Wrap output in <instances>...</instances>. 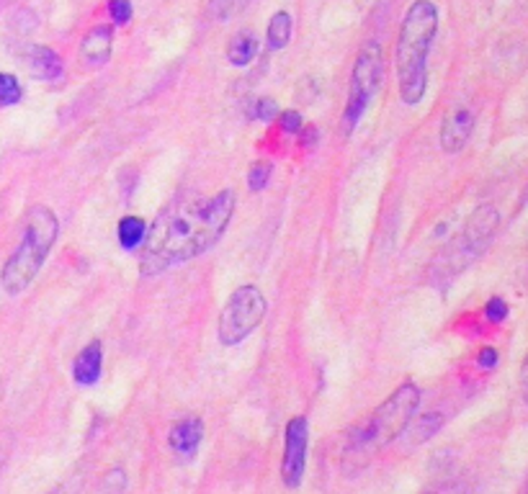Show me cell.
<instances>
[{
    "label": "cell",
    "instance_id": "1",
    "mask_svg": "<svg viewBox=\"0 0 528 494\" xmlns=\"http://www.w3.org/2000/svg\"><path fill=\"white\" fill-rule=\"evenodd\" d=\"M235 191L225 188L219 194L181 196L170 201L157 214L155 225L147 227V237L142 242L139 270L142 276H157L176 263L194 260L211 250L225 237L229 219L235 214Z\"/></svg>",
    "mask_w": 528,
    "mask_h": 494
},
{
    "label": "cell",
    "instance_id": "2",
    "mask_svg": "<svg viewBox=\"0 0 528 494\" xmlns=\"http://www.w3.org/2000/svg\"><path fill=\"white\" fill-rule=\"evenodd\" d=\"M438 11L431 0H415L402 18L394 67L400 83V98L405 106H418L428 90V55L436 39Z\"/></svg>",
    "mask_w": 528,
    "mask_h": 494
},
{
    "label": "cell",
    "instance_id": "3",
    "mask_svg": "<svg viewBox=\"0 0 528 494\" xmlns=\"http://www.w3.org/2000/svg\"><path fill=\"white\" fill-rule=\"evenodd\" d=\"M418 405H421V389L412 381H408V384L397 387L392 391V397L387 402H381L374 409V415L366 419L359 430L350 433L346 459L348 461L359 459L356 471L366 464V459L371 453H377L381 446L392 443V440H397L400 435L408 430V425L415 418V412H418Z\"/></svg>",
    "mask_w": 528,
    "mask_h": 494
},
{
    "label": "cell",
    "instance_id": "4",
    "mask_svg": "<svg viewBox=\"0 0 528 494\" xmlns=\"http://www.w3.org/2000/svg\"><path fill=\"white\" fill-rule=\"evenodd\" d=\"M60 237V219L49 207H34L26 217L24 237L0 270V286L8 294H21L45 266L52 245Z\"/></svg>",
    "mask_w": 528,
    "mask_h": 494
},
{
    "label": "cell",
    "instance_id": "5",
    "mask_svg": "<svg viewBox=\"0 0 528 494\" xmlns=\"http://www.w3.org/2000/svg\"><path fill=\"white\" fill-rule=\"evenodd\" d=\"M500 227V214L495 207L484 204L469 217V222L462 229V235L446 245V250L438 255L433 263V273L436 278H453L456 273L467 268L472 260H477L484 253V247L492 242L495 232Z\"/></svg>",
    "mask_w": 528,
    "mask_h": 494
},
{
    "label": "cell",
    "instance_id": "6",
    "mask_svg": "<svg viewBox=\"0 0 528 494\" xmlns=\"http://www.w3.org/2000/svg\"><path fill=\"white\" fill-rule=\"evenodd\" d=\"M266 312H269V299L258 286L248 284L235 288V294L227 299L225 309L219 315V329H217L219 343L229 348L248 340L263 322Z\"/></svg>",
    "mask_w": 528,
    "mask_h": 494
},
{
    "label": "cell",
    "instance_id": "7",
    "mask_svg": "<svg viewBox=\"0 0 528 494\" xmlns=\"http://www.w3.org/2000/svg\"><path fill=\"white\" fill-rule=\"evenodd\" d=\"M381 46L379 42H366L356 57V65H353V73H350V90H348V104L346 111H343V132L350 135L356 129V124L361 121V116L366 114V108L371 104L374 93L379 90V83H381Z\"/></svg>",
    "mask_w": 528,
    "mask_h": 494
},
{
    "label": "cell",
    "instance_id": "8",
    "mask_svg": "<svg viewBox=\"0 0 528 494\" xmlns=\"http://www.w3.org/2000/svg\"><path fill=\"white\" fill-rule=\"evenodd\" d=\"M307 449H310V422L307 418H291L287 422L284 459H281V479L289 489H297L307 469Z\"/></svg>",
    "mask_w": 528,
    "mask_h": 494
},
{
    "label": "cell",
    "instance_id": "9",
    "mask_svg": "<svg viewBox=\"0 0 528 494\" xmlns=\"http://www.w3.org/2000/svg\"><path fill=\"white\" fill-rule=\"evenodd\" d=\"M474 132V114L469 108H453L441 124V147L443 152H462Z\"/></svg>",
    "mask_w": 528,
    "mask_h": 494
},
{
    "label": "cell",
    "instance_id": "10",
    "mask_svg": "<svg viewBox=\"0 0 528 494\" xmlns=\"http://www.w3.org/2000/svg\"><path fill=\"white\" fill-rule=\"evenodd\" d=\"M204 440V422L198 418H183L168 433V446L183 459H191Z\"/></svg>",
    "mask_w": 528,
    "mask_h": 494
},
{
    "label": "cell",
    "instance_id": "11",
    "mask_svg": "<svg viewBox=\"0 0 528 494\" xmlns=\"http://www.w3.org/2000/svg\"><path fill=\"white\" fill-rule=\"evenodd\" d=\"M101 371H104V345L101 340H91L73 360V378L80 387H93L98 384Z\"/></svg>",
    "mask_w": 528,
    "mask_h": 494
},
{
    "label": "cell",
    "instance_id": "12",
    "mask_svg": "<svg viewBox=\"0 0 528 494\" xmlns=\"http://www.w3.org/2000/svg\"><path fill=\"white\" fill-rule=\"evenodd\" d=\"M24 65L31 76L39 80H60L62 77V60L55 49L45 45H29L24 49Z\"/></svg>",
    "mask_w": 528,
    "mask_h": 494
},
{
    "label": "cell",
    "instance_id": "13",
    "mask_svg": "<svg viewBox=\"0 0 528 494\" xmlns=\"http://www.w3.org/2000/svg\"><path fill=\"white\" fill-rule=\"evenodd\" d=\"M111 49H114V31H111V26H106V24L93 26L83 36V42H80V55L93 67H104L106 62L111 60Z\"/></svg>",
    "mask_w": 528,
    "mask_h": 494
},
{
    "label": "cell",
    "instance_id": "14",
    "mask_svg": "<svg viewBox=\"0 0 528 494\" xmlns=\"http://www.w3.org/2000/svg\"><path fill=\"white\" fill-rule=\"evenodd\" d=\"M258 55V36L253 31H240L232 36V42L227 46V60L235 67H245L256 60Z\"/></svg>",
    "mask_w": 528,
    "mask_h": 494
},
{
    "label": "cell",
    "instance_id": "15",
    "mask_svg": "<svg viewBox=\"0 0 528 494\" xmlns=\"http://www.w3.org/2000/svg\"><path fill=\"white\" fill-rule=\"evenodd\" d=\"M117 237H119V245L124 250H137V247H142V242L147 237V225H145V219H142V217H135V214L121 217L119 227H117Z\"/></svg>",
    "mask_w": 528,
    "mask_h": 494
},
{
    "label": "cell",
    "instance_id": "16",
    "mask_svg": "<svg viewBox=\"0 0 528 494\" xmlns=\"http://www.w3.org/2000/svg\"><path fill=\"white\" fill-rule=\"evenodd\" d=\"M266 39L271 49H284L291 39V15L287 11H279L271 15L269 29H266Z\"/></svg>",
    "mask_w": 528,
    "mask_h": 494
},
{
    "label": "cell",
    "instance_id": "17",
    "mask_svg": "<svg viewBox=\"0 0 528 494\" xmlns=\"http://www.w3.org/2000/svg\"><path fill=\"white\" fill-rule=\"evenodd\" d=\"M438 428H441V418H438V415H428V418L418 419L412 428L408 425V430H405V433H410V443H412V446H418V443H422V440L433 438Z\"/></svg>",
    "mask_w": 528,
    "mask_h": 494
},
{
    "label": "cell",
    "instance_id": "18",
    "mask_svg": "<svg viewBox=\"0 0 528 494\" xmlns=\"http://www.w3.org/2000/svg\"><path fill=\"white\" fill-rule=\"evenodd\" d=\"M21 98H24L21 83L14 76H8V73H0V108L21 104Z\"/></svg>",
    "mask_w": 528,
    "mask_h": 494
},
{
    "label": "cell",
    "instance_id": "19",
    "mask_svg": "<svg viewBox=\"0 0 528 494\" xmlns=\"http://www.w3.org/2000/svg\"><path fill=\"white\" fill-rule=\"evenodd\" d=\"M273 176V165L269 160H258V163L250 165V173H248V186H250V191L258 194V191H263L269 183H271Z\"/></svg>",
    "mask_w": 528,
    "mask_h": 494
},
{
    "label": "cell",
    "instance_id": "20",
    "mask_svg": "<svg viewBox=\"0 0 528 494\" xmlns=\"http://www.w3.org/2000/svg\"><path fill=\"white\" fill-rule=\"evenodd\" d=\"M248 3H250V0H211L209 14L211 18H217V21H227V18L240 14Z\"/></svg>",
    "mask_w": 528,
    "mask_h": 494
},
{
    "label": "cell",
    "instance_id": "21",
    "mask_svg": "<svg viewBox=\"0 0 528 494\" xmlns=\"http://www.w3.org/2000/svg\"><path fill=\"white\" fill-rule=\"evenodd\" d=\"M101 489H104V494H124V489H127V474H124V469L106 471L104 479H101Z\"/></svg>",
    "mask_w": 528,
    "mask_h": 494
},
{
    "label": "cell",
    "instance_id": "22",
    "mask_svg": "<svg viewBox=\"0 0 528 494\" xmlns=\"http://www.w3.org/2000/svg\"><path fill=\"white\" fill-rule=\"evenodd\" d=\"M132 3L129 0H108V15L117 26H127L132 21Z\"/></svg>",
    "mask_w": 528,
    "mask_h": 494
},
{
    "label": "cell",
    "instance_id": "23",
    "mask_svg": "<svg viewBox=\"0 0 528 494\" xmlns=\"http://www.w3.org/2000/svg\"><path fill=\"white\" fill-rule=\"evenodd\" d=\"M279 126L287 132V135H300L304 126V119L300 111H294V108H289V111H281L279 114Z\"/></svg>",
    "mask_w": 528,
    "mask_h": 494
},
{
    "label": "cell",
    "instance_id": "24",
    "mask_svg": "<svg viewBox=\"0 0 528 494\" xmlns=\"http://www.w3.org/2000/svg\"><path fill=\"white\" fill-rule=\"evenodd\" d=\"M279 114H281V111H279V106H276L273 98H258L256 101V111H253V116L263 121V124L279 119Z\"/></svg>",
    "mask_w": 528,
    "mask_h": 494
},
{
    "label": "cell",
    "instance_id": "25",
    "mask_svg": "<svg viewBox=\"0 0 528 494\" xmlns=\"http://www.w3.org/2000/svg\"><path fill=\"white\" fill-rule=\"evenodd\" d=\"M484 317L492 322V325H500L505 317H508V304L505 299H500V297H492V299L484 304Z\"/></svg>",
    "mask_w": 528,
    "mask_h": 494
},
{
    "label": "cell",
    "instance_id": "26",
    "mask_svg": "<svg viewBox=\"0 0 528 494\" xmlns=\"http://www.w3.org/2000/svg\"><path fill=\"white\" fill-rule=\"evenodd\" d=\"M498 350L495 348H482L480 350V358H477V363H480V368H484V371H492L495 366H498Z\"/></svg>",
    "mask_w": 528,
    "mask_h": 494
},
{
    "label": "cell",
    "instance_id": "27",
    "mask_svg": "<svg viewBox=\"0 0 528 494\" xmlns=\"http://www.w3.org/2000/svg\"><path fill=\"white\" fill-rule=\"evenodd\" d=\"M80 489H83V477H70V479L65 481V484H60L57 489H52L49 494H80Z\"/></svg>",
    "mask_w": 528,
    "mask_h": 494
},
{
    "label": "cell",
    "instance_id": "28",
    "mask_svg": "<svg viewBox=\"0 0 528 494\" xmlns=\"http://www.w3.org/2000/svg\"><path fill=\"white\" fill-rule=\"evenodd\" d=\"M300 135H302V142L307 145V147H315V145H317V129H315V126H307V124H304L302 132H300Z\"/></svg>",
    "mask_w": 528,
    "mask_h": 494
},
{
    "label": "cell",
    "instance_id": "29",
    "mask_svg": "<svg viewBox=\"0 0 528 494\" xmlns=\"http://www.w3.org/2000/svg\"><path fill=\"white\" fill-rule=\"evenodd\" d=\"M523 384L528 387V356H526V363H523Z\"/></svg>",
    "mask_w": 528,
    "mask_h": 494
}]
</instances>
